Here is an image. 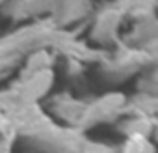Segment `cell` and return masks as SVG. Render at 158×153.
I'll return each instance as SVG.
<instances>
[]
</instances>
